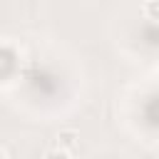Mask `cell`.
I'll list each match as a JSON object with an SVG mask.
<instances>
[{"instance_id": "cell-2", "label": "cell", "mask_w": 159, "mask_h": 159, "mask_svg": "<svg viewBox=\"0 0 159 159\" xmlns=\"http://www.w3.org/2000/svg\"><path fill=\"white\" fill-rule=\"evenodd\" d=\"M142 12H144V17H147V20L159 22V0H147V2H144V7H142Z\"/></svg>"}, {"instance_id": "cell-1", "label": "cell", "mask_w": 159, "mask_h": 159, "mask_svg": "<svg viewBox=\"0 0 159 159\" xmlns=\"http://www.w3.org/2000/svg\"><path fill=\"white\" fill-rule=\"evenodd\" d=\"M77 144H80V132H75V129H60V134H57V147H62V149H67L70 154H75Z\"/></svg>"}]
</instances>
